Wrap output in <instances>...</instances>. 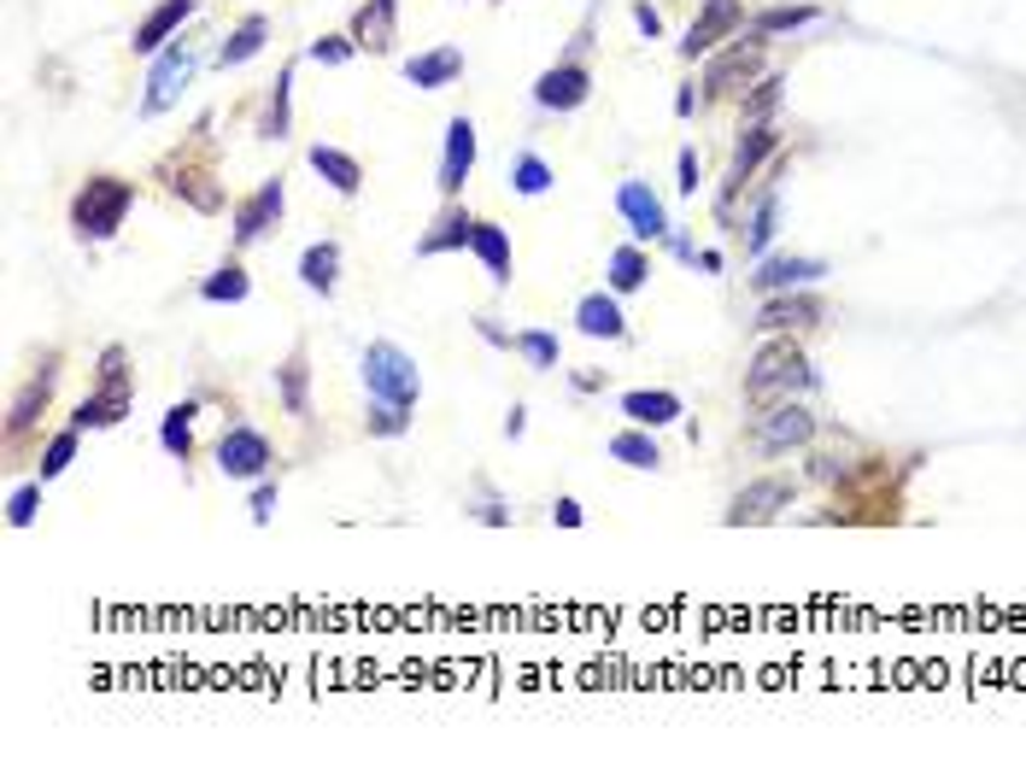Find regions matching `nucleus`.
<instances>
[{"label": "nucleus", "mask_w": 1026, "mask_h": 762, "mask_svg": "<svg viewBox=\"0 0 1026 762\" xmlns=\"http://www.w3.org/2000/svg\"><path fill=\"white\" fill-rule=\"evenodd\" d=\"M633 24H640V30H645V36H652V41L663 36V18H657V12H652V7H633Z\"/></svg>", "instance_id": "46"}, {"label": "nucleus", "mask_w": 1026, "mask_h": 762, "mask_svg": "<svg viewBox=\"0 0 1026 762\" xmlns=\"http://www.w3.org/2000/svg\"><path fill=\"white\" fill-rule=\"evenodd\" d=\"M575 323H581V335H592V340H623V328H628L611 294H587L581 306H575Z\"/></svg>", "instance_id": "19"}, {"label": "nucleus", "mask_w": 1026, "mask_h": 762, "mask_svg": "<svg viewBox=\"0 0 1026 762\" xmlns=\"http://www.w3.org/2000/svg\"><path fill=\"white\" fill-rule=\"evenodd\" d=\"M77 435H82V428L70 423L65 435H53V440H48V452H41V481H53V476H60V469L70 464V457H77Z\"/></svg>", "instance_id": "37"}, {"label": "nucleus", "mask_w": 1026, "mask_h": 762, "mask_svg": "<svg viewBox=\"0 0 1026 762\" xmlns=\"http://www.w3.org/2000/svg\"><path fill=\"white\" fill-rule=\"evenodd\" d=\"M129 199H136V189H129L124 177H94L89 189L77 194V206H70V223H77L82 241H106V235L124 229Z\"/></svg>", "instance_id": "1"}, {"label": "nucleus", "mask_w": 1026, "mask_h": 762, "mask_svg": "<svg viewBox=\"0 0 1026 762\" xmlns=\"http://www.w3.org/2000/svg\"><path fill=\"white\" fill-rule=\"evenodd\" d=\"M188 416H194V405L165 411V428H158V440H165V452H170V457H188V452H194V435H188Z\"/></svg>", "instance_id": "34"}, {"label": "nucleus", "mask_w": 1026, "mask_h": 762, "mask_svg": "<svg viewBox=\"0 0 1026 762\" xmlns=\"http://www.w3.org/2000/svg\"><path fill=\"white\" fill-rule=\"evenodd\" d=\"M780 89H786L780 77H757V89H751V100H745V124H769L774 106H780Z\"/></svg>", "instance_id": "35"}, {"label": "nucleus", "mask_w": 1026, "mask_h": 762, "mask_svg": "<svg viewBox=\"0 0 1026 762\" xmlns=\"http://www.w3.org/2000/svg\"><path fill=\"white\" fill-rule=\"evenodd\" d=\"M405 428H411L405 405H375L370 411V435H405Z\"/></svg>", "instance_id": "43"}, {"label": "nucleus", "mask_w": 1026, "mask_h": 762, "mask_svg": "<svg viewBox=\"0 0 1026 762\" xmlns=\"http://www.w3.org/2000/svg\"><path fill=\"white\" fill-rule=\"evenodd\" d=\"M792 387H809V364H804V352L792 347V340H774V347H762L757 364H751L745 399L751 405H774L780 393H792Z\"/></svg>", "instance_id": "3"}, {"label": "nucleus", "mask_w": 1026, "mask_h": 762, "mask_svg": "<svg viewBox=\"0 0 1026 762\" xmlns=\"http://www.w3.org/2000/svg\"><path fill=\"white\" fill-rule=\"evenodd\" d=\"M623 411H628L640 428H663V423H675V416H681V399H675V393H623Z\"/></svg>", "instance_id": "27"}, {"label": "nucleus", "mask_w": 1026, "mask_h": 762, "mask_svg": "<svg viewBox=\"0 0 1026 762\" xmlns=\"http://www.w3.org/2000/svg\"><path fill=\"white\" fill-rule=\"evenodd\" d=\"M587 89H592V77L581 65H557V70H546V77L534 82V100H540L546 112H575L587 100Z\"/></svg>", "instance_id": "15"}, {"label": "nucleus", "mask_w": 1026, "mask_h": 762, "mask_svg": "<svg viewBox=\"0 0 1026 762\" xmlns=\"http://www.w3.org/2000/svg\"><path fill=\"white\" fill-rule=\"evenodd\" d=\"M265 36H270V24H265V18H247V24H241V30L218 48V65H223V70H229V65H247L253 53L265 48Z\"/></svg>", "instance_id": "29"}, {"label": "nucleus", "mask_w": 1026, "mask_h": 762, "mask_svg": "<svg viewBox=\"0 0 1026 762\" xmlns=\"http://www.w3.org/2000/svg\"><path fill=\"white\" fill-rule=\"evenodd\" d=\"M188 77H194V53H188V48L158 53V65H153V77H148V100H141V118H158V112L182 94Z\"/></svg>", "instance_id": "8"}, {"label": "nucleus", "mask_w": 1026, "mask_h": 762, "mask_svg": "<svg viewBox=\"0 0 1026 762\" xmlns=\"http://www.w3.org/2000/svg\"><path fill=\"white\" fill-rule=\"evenodd\" d=\"M470 235H475V218L470 211H446V218L428 229L423 241H416V253L423 258H435V253H452V247H470Z\"/></svg>", "instance_id": "26"}, {"label": "nucleus", "mask_w": 1026, "mask_h": 762, "mask_svg": "<svg viewBox=\"0 0 1026 762\" xmlns=\"http://www.w3.org/2000/svg\"><path fill=\"white\" fill-rule=\"evenodd\" d=\"M352 48H358V41H346V36H323V41H311V60L317 65H346V60H352Z\"/></svg>", "instance_id": "42"}, {"label": "nucleus", "mask_w": 1026, "mask_h": 762, "mask_svg": "<svg viewBox=\"0 0 1026 762\" xmlns=\"http://www.w3.org/2000/svg\"><path fill=\"white\" fill-rule=\"evenodd\" d=\"M470 247H475V258L487 264V276H493V282H511V235H504L499 223H475Z\"/></svg>", "instance_id": "22"}, {"label": "nucleus", "mask_w": 1026, "mask_h": 762, "mask_svg": "<svg viewBox=\"0 0 1026 762\" xmlns=\"http://www.w3.org/2000/svg\"><path fill=\"white\" fill-rule=\"evenodd\" d=\"M762 77V41H733L728 53H716L710 70H704V89L710 94H733L740 82H757Z\"/></svg>", "instance_id": "7"}, {"label": "nucleus", "mask_w": 1026, "mask_h": 762, "mask_svg": "<svg viewBox=\"0 0 1026 762\" xmlns=\"http://www.w3.org/2000/svg\"><path fill=\"white\" fill-rule=\"evenodd\" d=\"M306 376H311V370H306V358H287V364L277 370V387H282V411L287 416H311V399H306Z\"/></svg>", "instance_id": "28"}, {"label": "nucleus", "mask_w": 1026, "mask_h": 762, "mask_svg": "<svg viewBox=\"0 0 1026 762\" xmlns=\"http://www.w3.org/2000/svg\"><path fill=\"white\" fill-rule=\"evenodd\" d=\"M616 211L628 218L633 241H657L663 229H669V218H663V206H657V194L645 189V182H623V189H616Z\"/></svg>", "instance_id": "13"}, {"label": "nucleus", "mask_w": 1026, "mask_h": 762, "mask_svg": "<svg viewBox=\"0 0 1026 762\" xmlns=\"http://www.w3.org/2000/svg\"><path fill=\"white\" fill-rule=\"evenodd\" d=\"M740 24H745V7H740V0H704L698 18H692V30H687V41H681V53H687V60H698V53H716L721 41L740 30Z\"/></svg>", "instance_id": "5"}, {"label": "nucleus", "mask_w": 1026, "mask_h": 762, "mask_svg": "<svg viewBox=\"0 0 1026 762\" xmlns=\"http://www.w3.org/2000/svg\"><path fill=\"white\" fill-rule=\"evenodd\" d=\"M270 511H277V487H258L253 493V522H270Z\"/></svg>", "instance_id": "44"}, {"label": "nucleus", "mask_w": 1026, "mask_h": 762, "mask_svg": "<svg viewBox=\"0 0 1026 762\" xmlns=\"http://www.w3.org/2000/svg\"><path fill=\"white\" fill-rule=\"evenodd\" d=\"M769 241H774V194H762L757 218H751V253H769Z\"/></svg>", "instance_id": "41"}, {"label": "nucleus", "mask_w": 1026, "mask_h": 762, "mask_svg": "<svg viewBox=\"0 0 1026 762\" xmlns=\"http://www.w3.org/2000/svg\"><path fill=\"white\" fill-rule=\"evenodd\" d=\"M774 153H780V129H774V124H751V129H745V141H740V153H733L728 194H733V189H745V182L757 177V165H762V159H774Z\"/></svg>", "instance_id": "17"}, {"label": "nucleus", "mask_w": 1026, "mask_h": 762, "mask_svg": "<svg viewBox=\"0 0 1026 762\" xmlns=\"http://www.w3.org/2000/svg\"><path fill=\"white\" fill-rule=\"evenodd\" d=\"M640 282H645L640 247H616V253H611V287H616V294H633Z\"/></svg>", "instance_id": "31"}, {"label": "nucleus", "mask_w": 1026, "mask_h": 762, "mask_svg": "<svg viewBox=\"0 0 1026 762\" xmlns=\"http://www.w3.org/2000/svg\"><path fill=\"white\" fill-rule=\"evenodd\" d=\"M816 276H828L821 258H762L751 287H757V294H792V287H809Z\"/></svg>", "instance_id": "12"}, {"label": "nucleus", "mask_w": 1026, "mask_h": 762, "mask_svg": "<svg viewBox=\"0 0 1026 762\" xmlns=\"http://www.w3.org/2000/svg\"><path fill=\"white\" fill-rule=\"evenodd\" d=\"M511 182H516V194H546L552 189V170H546V159H534V153H523V159H516V170H511Z\"/></svg>", "instance_id": "38"}, {"label": "nucleus", "mask_w": 1026, "mask_h": 762, "mask_svg": "<svg viewBox=\"0 0 1026 762\" xmlns=\"http://www.w3.org/2000/svg\"><path fill=\"white\" fill-rule=\"evenodd\" d=\"M53 382H60V364H53V358H48V364H41L36 376H30V387H24V393H18V405H12V416H7V428H12V435H24V428L36 423V411H48V399H53Z\"/></svg>", "instance_id": "18"}, {"label": "nucleus", "mask_w": 1026, "mask_h": 762, "mask_svg": "<svg viewBox=\"0 0 1026 762\" xmlns=\"http://www.w3.org/2000/svg\"><path fill=\"white\" fill-rule=\"evenodd\" d=\"M821 318V299H809V294H762V311H757V328L762 335H792V328H809Z\"/></svg>", "instance_id": "10"}, {"label": "nucleus", "mask_w": 1026, "mask_h": 762, "mask_svg": "<svg viewBox=\"0 0 1026 762\" xmlns=\"http://www.w3.org/2000/svg\"><path fill=\"white\" fill-rule=\"evenodd\" d=\"M809 440H816V416L804 405H792V399H780V405H769V416H757V452L762 457H780V452L809 445Z\"/></svg>", "instance_id": "4"}, {"label": "nucleus", "mask_w": 1026, "mask_h": 762, "mask_svg": "<svg viewBox=\"0 0 1026 762\" xmlns=\"http://www.w3.org/2000/svg\"><path fill=\"white\" fill-rule=\"evenodd\" d=\"M218 469L235 481H258L270 469V440L258 428H229L223 445H218Z\"/></svg>", "instance_id": "6"}, {"label": "nucleus", "mask_w": 1026, "mask_h": 762, "mask_svg": "<svg viewBox=\"0 0 1026 762\" xmlns=\"http://www.w3.org/2000/svg\"><path fill=\"white\" fill-rule=\"evenodd\" d=\"M282 206H287V189H282V177L277 182H265L253 199H241V211H235V241H258L270 223L282 218Z\"/></svg>", "instance_id": "16"}, {"label": "nucleus", "mask_w": 1026, "mask_h": 762, "mask_svg": "<svg viewBox=\"0 0 1026 762\" xmlns=\"http://www.w3.org/2000/svg\"><path fill=\"white\" fill-rule=\"evenodd\" d=\"M36 505H41V481L18 487V493H12V505H7V522H12V528H30V522H36Z\"/></svg>", "instance_id": "40"}, {"label": "nucleus", "mask_w": 1026, "mask_h": 762, "mask_svg": "<svg viewBox=\"0 0 1026 762\" xmlns=\"http://www.w3.org/2000/svg\"><path fill=\"white\" fill-rule=\"evenodd\" d=\"M352 41H358V48H370V53H387V48H394V0H370V7L358 12Z\"/></svg>", "instance_id": "24"}, {"label": "nucleus", "mask_w": 1026, "mask_h": 762, "mask_svg": "<svg viewBox=\"0 0 1026 762\" xmlns=\"http://www.w3.org/2000/svg\"><path fill=\"white\" fill-rule=\"evenodd\" d=\"M458 70H464V53H458V48H435V53H416V60L405 65V77H411L416 89H446Z\"/></svg>", "instance_id": "20"}, {"label": "nucleus", "mask_w": 1026, "mask_h": 762, "mask_svg": "<svg viewBox=\"0 0 1026 762\" xmlns=\"http://www.w3.org/2000/svg\"><path fill=\"white\" fill-rule=\"evenodd\" d=\"M604 452H611L616 464H628V469H657V464H663V452H657L645 435H633V428H628V435H611V445H604Z\"/></svg>", "instance_id": "30"}, {"label": "nucleus", "mask_w": 1026, "mask_h": 762, "mask_svg": "<svg viewBox=\"0 0 1026 762\" xmlns=\"http://www.w3.org/2000/svg\"><path fill=\"white\" fill-rule=\"evenodd\" d=\"M786 505H792V481H780V476H774V481H751L745 493L728 505V522H733V528H745V522L757 528V522H774Z\"/></svg>", "instance_id": "9"}, {"label": "nucleus", "mask_w": 1026, "mask_h": 762, "mask_svg": "<svg viewBox=\"0 0 1026 762\" xmlns=\"http://www.w3.org/2000/svg\"><path fill=\"white\" fill-rule=\"evenodd\" d=\"M247 270H241V264H223L218 270V276H206V282H200V294H206V299H229V306H235V299H247Z\"/></svg>", "instance_id": "33"}, {"label": "nucleus", "mask_w": 1026, "mask_h": 762, "mask_svg": "<svg viewBox=\"0 0 1026 762\" xmlns=\"http://www.w3.org/2000/svg\"><path fill=\"white\" fill-rule=\"evenodd\" d=\"M516 352H523L534 370H557V335H546V328H528V335H516Z\"/></svg>", "instance_id": "36"}, {"label": "nucleus", "mask_w": 1026, "mask_h": 762, "mask_svg": "<svg viewBox=\"0 0 1026 762\" xmlns=\"http://www.w3.org/2000/svg\"><path fill=\"white\" fill-rule=\"evenodd\" d=\"M194 7H200V0H158L148 18L136 24V53H158L188 18H194Z\"/></svg>", "instance_id": "14"}, {"label": "nucleus", "mask_w": 1026, "mask_h": 762, "mask_svg": "<svg viewBox=\"0 0 1026 762\" xmlns=\"http://www.w3.org/2000/svg\"><path fill=\"white\" fill-rule=\"evenodd\" d=\"M335 276H341V247L335 241H311L306 258H299V282L317 287V294H335Z\"/></svg>", "instance_id": "23"}, {"label": "nucleus", "mask_w": 1026, "mask_h": 762, "mask_svg": "<svg viewBox=\"0 0 1026 762\" xmlns=\"http://www.w3.org/2000/svg\"><path fill=\"white\" fill-rule=\"evenodd\" d=\"M681 194H698V159H692V147L681 153Z\"/></svg>", "instance_id": "45"}, {"label": "nucleus", "mask_w": 1026, "mask_h": 762, "mask_svg": "<svg viewBox=\"0 0 1026 762\" xmlns=\"http://www.w3.org/2000/svg\"><path fill=\"white\" fill-rule=\"evenodd\" d=\"M287 89H294V70H282V77H277V94H270V112H265V135H270V141L287 135Z\"/></svg>", "instance_id": "39"}, {"label": "nucleus", "mask_w": 1026, "mask_h": 762, "mask_svg": "<svg viewBox=\"0 0 1026 762\" xmlns=\"http://www.w3.org/2000/svg\"><path fill=\"white\" fill-rule=\"evenodd\" d=\"M124 416H129V387H100L94 399H82V405H77L70 423H77V428H112V423H124Z\"/></svg>", "instance_id": "21"}, {"label": "nucleus", "mask_w": 1026, "mask_h": 762, "mask_svg": "<svg viewBox=\"0 0 1026 762\" xmlns=\"http://www.w3.org/2000/svg\"><path fill=\"white\" fill-rule=\"evenodd\" d=\"M552 516H557L563 528H581V505H575V499H557V511H552Z\"/></svg>", "instance_id": "47"}, {"label": "nucleus", "mask_w": 1026, "mask_h": 762, "mask_svg": "<svg viewBox=\"0 0 1026 762\" xmlns=\"http://www.w3.org/2000/svg\"><path fill=\"white\" fill-rule=\"evenodd\" d=\"M364 387H370L375 405H405V411L416 405V393H423L416 364L394 347V340H370V352H364Z\"/></svg>", "instance_id": "2"}, {"label": "nucleus", "mask_w": 1026, "mask_h": 762, "mask_svg": "<svg viewBox=\"0 0 1026 762\" xmlns=\"http://www.w3.org/2000/svg\"><path fill=\"white\" fill-rule=\"evenodd\" d=\"M475 170V124L470 118H452L446 124V159H440V194L452 199L458 189L470 182Z\"/></svg>", "instance_id": "11"}, {"label": "nucleus", "mask_w": 1026, "mask_h": 762, "mask_svg": "<svg viewBox=\"0 0 1026 762\" xmlns=\"http://www.w3.org/2000/svg\"><path fill=\"white\" fill-rule=\"evenodd\" d=\"M311 170H317V177H323L335 194H358V182H364L358 159H346L341 147H311Z\"/></svg>", "instance_id": "25"}, {"label": "nucleus", "mask_w": 1026, "mask_h": 762, "mask_svg": "<svg viewBox=\"0 0 1026 762\" xmlns=\"http://www.w3.org/2000/svg\"><path fill=\"white\" fill-rule=\"evenodd\" d=\"M804 24H816V7H769V12H757V36L804 30Z\"/></svg>", "instance_id": "32"}]
</instances>
